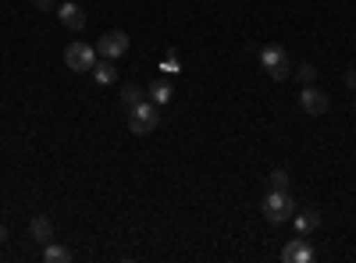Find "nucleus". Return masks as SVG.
Here are the masks:
<instances>
[{
	"instance_id": "2",
	"label": "nucleus",
	"mask_w": 356,
	"mask_h": 263,
	"mask_svg": "<svg viewBox=\"0 0 356 263\" xmlns=\"http://www.w3.org/2000/svg\"><path fill=\"white\" fill-rule=\"evenodd\" d=\"M157 125H161V110H157V103H154V100H139V103L129 110V128H132L136 135L154 132Z\"/></svg>"
},
{
	"instance_id": "7",
	"label": "nucleus",
	"mask_w": 356,
	"mask_h": 263,
	"mask_svg": "<svg viewBox=\"0 0 356 263\" xmlns=\"http://www.w3.org/2000/svg\"><path fill=\"white\" fill-rule=\"evenodd\" d=\"M300 107L317 118V114L328 110V96H324V93L317 90V85H303V93H300Z\"/></svg>"
},
{
	"instance_id": "6",
	"label": "nucleus",
	"mask_w": 356,
	"mask_h": 263,
	"mask_svg": "<svg viewBox=\"0 0 356 263\" xmlns=\"http://www.w3.org/2000/svg\"><path fill=\"white\" fill-rule=\"evenodd\" d=\"M282 260H285V263H310V260H314V249H310L307 235H300V239L285 242V249H282Z\"/></svg>"
},
{
	"instance_id": "15",
	"label": "nucleus",
	"mask_w": 356,
	"mask_h": 263,
	"mask_svg": "<svg viewBox=\"0 0 356 263\" xmlns=\"http://www.w3.org/2000/svg\"><path fill=\"white\" fill-rule=\"evenodd\" d=\"M296 78H300L303 85H314V78H317V68H314V65H300V68H296Z\"/></svg>"
},
{
	"instance_id": "3",
	"label": "nucleus",
	"mask_w": 356,
	"mask_h": 263,
	"mask_svg": "<svg viewBox=\"0 0 356 263\" xmlns=\"http://www.w3.org/2000/svg\"><path fill=\"white\" fill-rule=\"evenodd\" d=\"M260 65H264V71L271 75L275 82H282V78L292 75V61H289L285 46H278V43H271V46H264V50H260Z\"/></svg>"
},
{
	"instance_id": "5",
	"label": "nucleus",
	"mask_w": 356,
	"mask_h": 263,
	"mask_svg": "<svg viewBox=\"0 0 356 263\" xmlns=\"http://www.w3.org/2000/svg\"><path fill=\"white\" fill-rule=\"evenodd\" d=\"M97 53H100V57H111V61H118V57L129 53V36H125V33H104L100 43H97Z\"/></svg>"
},
{
	"instance_id": "16",
	"label": "nucleus",
	"mask_w": 356,
	"mask_h": 263,
	"mask_svg": "<svg viewBox=\"0 0 356 263\" xmlns=\"http://www.w3.org/2000/svg\"><path fill=\"white\" fill-rule=\"evenodd\" d=\"M289 171L285 167H278V171H271V189H289Z\"/></svg>"
},
{
	"instance_id": "11",
	"label": "nucleus",
	"mask_w": 356,
	"mask_h": 263,
	"mask_svg": "<svg viewBox=\"0 0 356 263\" xmlns=\"http://www.w3.org/2000/svg\"><path fill=\"white\" fill-rule=\"evenodd\" d=\"M171 96H175V90H171V82H168V78H161V82H154V85H150V100H154L157 107L171 103Z\"/></svg>"
},
{
	"instance_id": "13",
	"label": "nucleus",
	"mask_w": 356,
	"mask_h": 263,
	"mask_svg": "<svg viewBox=\"0 0 356 263\" xmlns=\"http://www.w3.org/2000/svg\"><path fill=\"white\" fill-rule=\"evenodd\" d=\"M43 260H47V263H68L72 253H68V246H47V249H43Z\"/></svg>"
},
{
	"instance_id": "14",
	"label": "nucleus",
	"mask_w": 356,
	"mask_h": 263,
	"mask_svg": "<svg viewBox=\"0 0 356 263\" xmlns=\"http://www.w3.org/2000/svg\"><path fill=\"white\" fill-rule=\"evenodd\" d=\"M139 100H143V90H139V85H132V82H129V85H122V103H125L129 110H132Z\"/></svg>"
},
{
	"instance_id": "19",
	"label": "nucleus",
	"mask_w": 356,
	"mask_h": 263,
	"mask_svg": "<svg viewBox=\"0 0 356 263\" xmlns=\"http://www.w3.org/2000/svg\"><path fill=\"white\" fill-rule=\"evenodd\" d=\"M36 8H40V11H57L54 0H36Z\"/></svg>"
},
{
	"instance_id": "8",
	"label": "nucleus",
	"mask_w": 356,
	"mask_h": 263,
	"mask_svg": "<svg viewBox=\"0 0 356 263\" xmlns=\"http://www.w3.org/2000/svg\"><path fill=\"white\" fill-rule=\"evenodd\" d=\"M57 18H61V25L72 28V33H82V28H86L82 8H79V4H68V0H65V4H57Z\"/></svg>"
},
{
	"instance_id": "12",
	"label": "nucleus",
	"mask_w": 356,
	"mask_h": 263,
	"mask_svg": "<svg viewBox=\"0 0 356 263\" xmlns=\"http://www.w3.org/2000/svg\"><path fill=\"white\" fill-rule=\"evenodd\" d=\"M292 224H296V231H300V235H310V231L321 224V217H317V214H292Z\"/></svg>"
},
{
	"instance_id": "4",
	"label": "nucleus",
	"mask_w": 356,
	"mask_h": 263,
	"mask_svg": "<svg viewBox=\"0 0 356 263\" xmlns=\"http://www.w3.org/2000/svg\"><path fill=\"white\" fill-rule=\"evenodd\" d=\"M97 61H100V53H97V46H89V43H72L65 50V65L72 71H93Z\"/></svg>"
},
{
	"instance_id": "1",
	"label": "nucleus",
	"mask_w": 356,
	"mask_h": 263,
	"mask_svg": "<svg viewBox=\"0 0 356 263\" xmlns=\"http://www.w3.org/2000/svg\"><path fill=\"white\" fill-rule=\"evenodd\" d=\"M260 210H264V221H267V224H285V221H292V214H296L292 192H289V189H271V192L264 196Z\"/></svg>"
},
{
	"instance_id": "17",
	"label": "nucleus",
	"mask_w": 356,
	"mask_h": 263,
	"mask_svg": "<svg viewBox=\"0 0 356 263\" xmlns=\"http://www.w3.org/2000/svg\"><path fill=\"white\" fill-rule=\"evenodd\" d=\"M161 71H164V75H178V71H182V65H178L175 53H168L164 61H161Z\"/></svg>"
},
{
	"instance_id": "20",
	"label": "nucleus",
	"mask_w": 356,
	"mask_h": 263,
	"mask_svg": "<svg viewBox=\"0 0 356 263\" xmlns=\"http://www.w3.org/2000/svg\"><path fill=\"white\" fill-rule=\"evenodd\" d=\"M0 242H8V228L4 224H0Z\"/></svg>"
},
{
	"instance_id": "9",
	"label": "nucleus",
	"mask_w": 356,
	"mask_h": 263,
	"mask_svg": "<svg viewBox=\"0 0 356 263\" xmlns=\"http://www.w3.org/2000/svg\"><path fill=\"white\" fill-rule=\"evenodd\" d=\"M93 78H97L100 85H114V82H118V65L111 61V57H104V61L93 65Z\"/></svg>"
},
{
	"instance_id": "18",
	"label": "nucleus",
	"mask_w": 356,
	"mask_h": 263,
	"mask_svg": "<svg viewBox=\"0 0 356 263\" xmlns=\"http://www.w3.org/2000/svg\"><path fill=\"white\" fill-rule=\"evenodd\" d=\"M346 85H349V90H356V65L346 71Z\"/></svg>"
},
{
	"instance_id": "10",
	"label": "nucleus",
	"mask_w": 356,
	"mask_h": 263,
	"mask_svg": "<svg viewBox=\"0 0 356 263\" xmlns=\"http://www.w3.org/2000/svg\"><path fill=\"white\" fill-rule=\"evenodd\" d=\"M29 231H33V239H36V242H50V235H54V224H50V217L36 214V217H33V224H29Z\"/></svg>"
}]
</instances>
